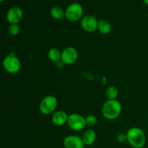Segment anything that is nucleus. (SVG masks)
I'll use <instances>...</instances> for the list:
<instances>
[{
    "label": "nucleus",
    "instance_id": "obj_11",
    "mask_svg": "<svg viewBox=\"0 0 148 148\" xmlns=\"http://www.w3.org/2000/svg\"><path fill=\"white\" fill-rule=\"evenodd\" d=\"M68 116L64 111H58L52 116V122L56 126H62L67 123Z\"/></svg>",
    "mask_w": 148,
    "mask_h": 148
},
{
    "label": "nucleus",
    "instance_id": "obj_8",
    "mask_svg": "<svg viewBox=\"0 0 148 148\" xmlns=\"http://www.w3.org/2000/svg\"><path fill=\"white\" fill-rule=\"evenodd\" d=\"M98 22L96 17L92 15H87L82 19L81 26L87 32H93L98 29Z\"/></svg>",
    "mask_w": 148,
    "mask_h": 148
},
{
    "label": "nucleus",
    "instance_id": "obj_17",
    "mask_svg": "<svg viewBox=\"0 0 148 148\" xmlns=\"http://www.w3.org/2000/svg\"><path fill=\"white\" fill-rule=\"evenodd\" d=\"M85 122H86V126H88V127H92L97 124L98 119L95 116L89 115L85 118Z\"/></svg>",
    "mask_w": 148,
    "mask_h": 148
},
{
    "label": "nucleus",
    "instance_id": "obj_18",
    "mask_svg": "<svg viewBox=\"0 0 148 148\" xmlns=\"http://www.w3.org/2000/svg\"><path fill=\"white\" fill-rule=\"evenodd\" d=\"M8 30L11 36H17L20 32V26L18 25V24H10Z\"/></svg>",
    "mask_w": 148,
    "mask_h": 148
},
{
    "label": "nucleus",
    "instance_id": "obj_6",
    "mask_svg": "<svg viewBox=\"0 0 148 148\" xmlns=\"http://www.w3.org/2000/svg\"><path fill=\"white\" fill-rule=\"evenodd\" d=\"M68 126L75 131H81L86 127L85 118L78 114H72L69 116L67 120Z\"/></svg>",
    "mask_w": 148,
    "mask_h": 148
},
{
    "label": "nucleus",
    "instance_id": "obj_7",
    "mask_svg": "<svg viewBox=\"0 0 148 148\" xmlns=\"http://www.w3.org/2000/svg\"><path fill=\"white\" fill-rule=\"evenodd\" d=\"M78 58V52L74 47H67L62 52V59L64 64H73L76 62Z\"/></svg>",
    "mask_w": 148,
    "mask_h": 148
},
{
    "label": "nucleus",
    "instance_id": "obj_5",
    "mask_svg": "<svg viewBox=\"0 0 148 148\" xmlns=\"http://www.w3.org/2000/svg\"><path fill=\"white\" fill-rule=\"evenodd\" d=\"M57 100L54 96L48 95L45 97L40 103V111L45 115L50 114L56 109L57 106Z\"/></svg>",
    "mask_w": 148,
    "mask_h": 148
},
{
    "label": "nucleus",
    "instance_id": "obj_9",
    "mask_svg": "<svg viewBox=\"0 0 148 148\" xmlns=\"http://www.w3.org/2000/svg\"><path fill=\"white\" fill-rule=\"evenodd\" d=\"M23 17V10L18 7H12L7 14V19L10 24H17Z\"/></svg>",
    "mask_w": 148,
    "mask_h": 148
},
{
    "label": "nucleus",
    "instance_id": "obj_21",
    "mask_svg": "<svg viewBox=\"0 0 148 148\" xmlns=\"http://www.w3.org/2000/svg\"><path fill=\"white\" fill-rule=\"evenodd\" d=\"M0 1H4V0H0Z\"/></svg>",
    "mask_w": 148,
    "mask_h": 148
},
{
    "label": "nucleus",
    "instance_id": "obj_10",
    "mask_svg": "<svg viewBox=\"0 0 148 148\" xmlns=\"http://www.w3.org/2000/svg\"><path fill=\"white\" fill-rule=\"evenodd\" d=\"M85 145L82 138L77 135L68 136L64 141L65 148H84Z\"/></svg>",
    "mask_w": 148,
    "mask_h": 148
},
{
    "label": "nucleus",
    "instance_id": "obj_14",
    "mask_svg": "<svg viewBox=\"0 0 148 148\" xmlns=\"http://www.w3.org/2000/svg\"><path fill=\"white\" fill-rule=\"evenodd\" d=\"M48 56L52 62H58L62 59V53L56 48H52L48 52Z\"/></svg>",
    "mask_w": 148,
    "mask_h": 148
},
{
    "label": "nucleus",
    "instance_id": "obj_2",
    "mask_svg": "<svg viewBox=\"0 0 148 148\" xmlns=\"http://www.w3.org/2000/svg\"><path fill=\"white\" fill-rule=\"evenodd\" d=\"M121 112V105L117 100H108L103 106L102 114L107 119H115Z\"/></svg>",
    "mask_w": 148,
    "mask_h": 148
},
{
    "label": "nucleus",
    "instance_id": "obj_15",
    "mask_svg": "<svg viewBox=\"0 0 148 148\" xmlns=\"http://www.w3.org/2000/svg\"><path fill=\"white\" fill-rule=\"evenodd\" d=\"M51 15L56 20H62L65 17V12L59 7H53L51 10Z\"/></svg>",
    "mask_w": 148,
    "mask_h": 148
},
{
    "label": "nucleus",
    "instance_id": "obj_3",
    "mask_svg": "<svg viewBox=\"0 0 148 148\" xmlns=\"http://www.w3.org/2000/svg\"><path fill=\"white\" fill-rule=\"evenodd\" d=\"M3 66L9 73L16 74L20 71L21 64L18 58L14 53H11L4 59Z\"/></svg>",
    "mask_w": 148,
    "mask_h": 148
},
{
    "label": "nucleus",
    "instance_id": "obj_19",
    "mask_svg": "<svg viewBox=\"0 0 148 148\" xmlns=\"http://www.w3.org/2000/svg\"><path fill=\"white\" fill-rule=\"evenodd\" d=\"M117 140L119 143H124L127 140V134H124V133H121L117 137Z\"/></svg>",
    "mask_w": 148,
    "mask_h": 148
},
{
    "label": "nucleus",
    "instance_id": "obj_4",
    "mask_svg": "<svg viewBox=\"0 0 148 148\" xmlns=\"http://www.w3.org/2000/svg\"><path fill=\"white\" fill-rule=\"evenodd\" d=\"M83 14V8L79 3L69 4L65 11V17L69 21L75 22L79 20Z\"/></svg>",
    "mask_w": 148,
    "mask_h": 148
},
{
    "label": "nucleus",
    "instance_id": "obj_1",
    "mask_svg": "<svg viewBox=\"0 0 148 148\" xmlns=\"http://www.w3.org/2000/svg\"><path fill=\"white\" fill-rule=\"evenodd\" d=\"M127 141L134 148H142L146 143V137L143 130L138 127L130 129L127 132Z\"/></svg>",
    "mask_w": 148,
    "mask_h": 148
},
{
    "label": "nucleus",
    "instance_id": "obj_16",
    "mask_svg": "<svg viewBox=\"0 0 148 148\" xmlns=\"http://www.w3.org/2000/svg\"><path fill=\"white\" fill-rule=\"evenodd\" d=\"M106 95L108 100H116L119 95L118 89L114 86L108 87L106 91Z\"/></svg>",
    "mask_w": 148,
    "mask_h": 148
},
{
    "label": "nucleus",
    "instance_id": "obj_13",
    "mask_svg": "<svg viewBox=\"0 0 148 148\" xmlns=\"http://www.w3.org/2000/svg\"><path fill=\"white\" fill-rule=\"evenodd\" d=\"M98 30L101 34L106 35L111 31V25L106 20H100L98 21Z\"/></svg>",
    "mask_w": 148,
    "mask_h": 148
},
{
    "label": "nucleus",
    "instance_id": "obj_20",
    "mask_svg": "<svg viewBox=\"0 0 148 148\" xmlns=\"http://www.w3.org/2000/svg\"><path fill=\"white\" fill-rule=\"evenodd\" d=\"M143 1H144L146 4H148V0H143Z\"/></svg>",
    "mask_w": 148,
    "mask_h": 148
},
{
    "label": "nucleus",
    "instance_id": "obj_12",
    "mask_svg": "<svg viewBox=\"0 0 148 148\" xmlns=\"http://www.w3.org/2000/svg\"><path fill=\"white\" fill-rule=\"evenodd\" d=\"M96 140V134L92 130H88L84 132L82 135V140L85 145H92Z\"/></svg>",
    "mask_w": 148,
    "mask_h": 148
}]
</instances>
